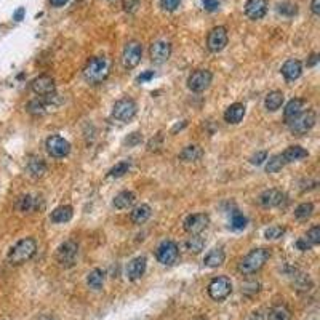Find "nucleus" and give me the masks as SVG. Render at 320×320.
I'll return each mask as SVG.
<instances>
[{
	"mask_svg": "<svg viewBox=\"0 0 320 320\" xmlns=\"http://www.w3.org/2000/svg\"><path fill=\"white\" fill-rule=\"evenodd\" d=\"M111 72V61L106 56H93L83 67V79L90 85L102 83Z\"/></svg>",
	"mask_w": 320,
	"mask_h": 320,
	"instance_id": "1",
	"label": "nucleus"
},
{
	"mask_svg": "<svg viewBox=\"0 0 320 320\" xmlns=\"http://www.w3.org/2000/svg\"><path fill=\"white\" fill-rule=\"evenodd\" d=\"M269 258H271V252L267 248H255L247 256L240 259L237 269L244 275H252L258 272L259 269H263L264 264L269 261Z\"/></svg>",
	"mask_w": 320,
	"mask_h": 320,
	"instance_id": "2",
	"label": "nucleus"
},
{
	"mask_svg": "<svg viewBox=\"0 0 320 320\" xmlns=\"http://www.w3.org/2000/svg\"><path fill=\"white\" fill-rule=\"evenodd\" d=\"M36 252H37L36 239L26 237V239H21L20 242H16V244L10 248L7 259L10 264L20 266V264H24L26 261H29V259L36 255Z\"/></svg>",
	"mask_w": 320,
	"mask_h": 320,
	"instance_id": "3",
	"label": "nucleus"
},
{
	"mask_svg": "<svg viewBox=\"0 0 320 320\" xmlns=\"http://www.w3.org/2000/svg\"><path fill=\"white\" fill-rule=\"evenodd\" d=\"M315 122H317V114L312 109H307V111H302L295 119H291L288 122V128L295 136H302L306 135L309 130L314 128Z\"/></svg>",
	"mask_w": 320,
	"mask_h": 320,
	"instance_id": "4",
	"label": "nucleus"
},
{
	"mask_svg": "<svg viewBox=\"0 0 320 320\" xmlns=\"http://www.w3.org/2000/svg\"><path fill=\"white\" fill-rule=\"evenodd\" d=\"M179 248L173 240H163L155 250V258L163 266H173L178 261Z\"/></svg>",
	"mask_w": 320,
	"mask_h": 320,
	"instance_id": "5",
	"label": "nucleus"
},
{
	"mask_svg": "<svg viewBox=\"0 0 320 320\" xmlns=\"http://www.w3.org/2000/svg\"><path fill=\"white\" fill-rule=\"evenodd\" d=\"M232 293V282L226 275H220V277H215L208 283V295L215 301H223L226 299Z\"/></svg>",
	"mask_w": 320,
	"mask_h": 320,
	"instance_id": "6",
	"label": "nucleus"
},
{
	"mask_svg": "<svg viewBox=\"0 0 320 320\" xmlns=\"http://www.w3.org/2000/svg\"><path fill=\"white\" fill-rule=\"evenodd\" d=\"M138 112V104L132 98L119 99L114 108H112V117L120 120V122H130Z\"/></svg>",
	"mask_w": 320,
	"mask_h": 320,
	"instance_id": "7",
	"label": "nucleus"
},
{
	"mask_svg": "<svg viewBox=\"0 0 320 320\" xmlns=\"http://www.w3.org/2000/svg\"><path fill=\"white\" fill-rule=\"evenodd\" d=\"M143 56V45L138 40H130L124 48L122 53V64L125 69H133L140 64Z\"/></svg>",
	"mask_w": 320,
	"mask_h": 320,
	"instance_id": "8",
	"label": "nucleus"
},
{
	"mask_svg": "<svg viewBox=\"0 0 320 320\" xmlns=\"http://www.w3.org/2000/svg\"><path fill=\"white\" fill-rule=\"evenodd\" d=\"M213 80V74L208 71V69H198V71H194L187 79V88L194 91V93H202L210 86Z\"/></svg>",
	"mask_w": 320,
	"mask_h": 320,
	"instance_id": "9",
	"label": "nucleus"
},
{
	"mask_svg": "<svg viewBox=\"0 0 320 320\" xmlns=\"http://www.w3.org/2000/svg\"><path fill=\"white\" fill-rule=\"evenodd\" d=\"M228 31L224 26H218V28H213L208 32V37H206V48H208L211 53H220L228 45Z\"/></svg>",
	"mask_w": 320,
	"mask_h": 320,
	"instance_id": "10",
	"label": "nucleus"
},
{
	"mask_svg": "<svg viewBox=\"0 0 320 320\" xmlns=\"http://www.w3.org/2000/svg\"><path fill=\"white\" fill-rule=\"evenodd\" d=\"M47 152L55 159H64L71 152V143L58 135H51L45 143Z\"/></svg>",
	"mask_w": 320,
	"mask_h": 320,
	"instance_id": "11",
	"label": "nucleus"
},
{
	"mask_svg": "<svg viewBox=\"0 0 320 320\" xmlns=\"http://www.w3.org/2000/svg\"><path fill=\"white\" fill-rule=\"evenodd\" d=\"M77 253H79V245H77L74 240H67L63 245H59L56 252V259L61 266L71 267L75 263Z\"/></svg>",
	"mask_w": 320,
	"mask_h": 320,
	"instance_id": "12",
	"label": "nucleus"
},
{
	"mask_svg": "<svg viewBox=\"0 0 320 320\" xmlns=\"http://www.w3.org/2000/svg\"><path fill=\"white\" fill-rule=\"evenodd\" d=\"M210 218L208 215L205 213H194L191 216H187L184 221V231L191 236H200L202 232L208 228Z\"/></svg>",
	"mask_w": 320,
	"mask_h": 320,
	"instance_id": "13",
	"label": "nucleus"
},
{
	"mask_svg": "<svg viewBox=\"0 0 320 320\" xmlns=\"http://www.w3.org/2000/svg\"><path fill=\"white\" fill-rule=\"evenodd\" d=\"M31 86H32V91L39 94V96H50V94H53L56 90L55 79L48 74H42L36 77V79L32 80Z\"/></svg>",
	"mask_w": 320,
	"mask_h": 320,
	"instance_id": "14",
	"label": "nucleus"
},
{
	"mask_svg": "<svg viewBox=\"0 0 320 320\" xmlns=\"http://www.w3.org/2000/svg\"><path fill=\"white\" fill-rule=\"evenodd\" d=\"M149 56L152 59V63L155 64H163L167 63L171 56V45L167 40H157L154 42L149 48Z\"/></svg>",
	"mask_w": 320,
	"mask_h": 320,
	"instance_id": "15",
	"label": "nucleus"
},
{
	"mask_svg": "<svg viewBox=\"0 0 320 320\" xmlns=\"http://www.w3.org/2000/svg\"><path fill=\"white\" fill-rule=\"evenodd\" d=\"M55 98V93L50 94V96H40L37 99L29 101L28 104V112L32 116H45L47 112H50L56 104L51 99Z\"/></svg>",
	"mask_w": 320,
	"mask_h": 320,
	"instance_id": "16",
	"label": "nucleus"
},
{
	"mask_svg": "<svg viewBox=\"0 0 320 320\" xmlns=\"http://www.w3.org/2000/svg\"><path fill=\"white\" fill-rule=\"evenodd\" d=\"M285 202V194L279 189H267V191L261 192L259 195V203L264 208H274V206H282Z\"/></svg>",
	"mask_w": 320,
	"mask_h": 320,
	"instance_id": "17",
	"label": "nucleus"
},
{
	"mask_svg": "<svg viewBox=\"0 0 320 320\" xmlns=\"http://www.w3.org/2000/svg\"><path fill=\"white\" fill-rule=\"evenodd\" d=\"M146 267H148V259H146L144 256H138V258L132 259L127 266V277L130 280L141 279L146 272Z\"/></svg>",
	"mask_w": 320,
	"mask_h": 320,
	"instance_id": "18",
	"label": "nucleus"
},
{
	"mask_svg": "<svg viewBox=\"0 0 320 320\" xmlns=\"http://www.w3.org/2000/svg\"><path fill=\"white\" fill-rule=\"evenodd\" d=\"M267 13V2L266 0H247L245 4V15L250 20H261Z\"/></svg>",
	"mask_w": 320,
	"mask_h": 320,
	"instance_id": "19",
	"label": "nucleus"
},
{
	"mask_svg": "<svg viewBox=\"0 0 320 320\" xmlns=\"http://www.w3.org/2000/svg\"><path fill=\"white\" fill-rule=\"evenodd\" d=\"M282 75L285 77V80L288 82H295L298 80L301 74H302V64L299 59H288V61H285L283 66H282Z\"/></svg>",
	"mask_w": 320,
	"mask_h": 320,
	"instance_id": "20",
	"label": "nucleus"
},
{
	"mask_svg": "<svg viewBox=\"0 0 320 320\" xmlns=\"http://www.w3.org/2000/svg\"><path fill=\"white\" fill-rule=\"evenodd\" d=\"M304 106H306V101L302 98H293L287 102V106H285L283 109V119L285 122H290L291 119H295L296 116H299L302 111H304Z\"/></svg>",
	"mask_w": 320,
	"mask_h": 320,
	"instance_id": "21",
	"label": "nucleus"
},
{
	"mask_svg": "<svg viewBox=\"0 0 320 320\" xmlns=\"http://www.w3.org/2000/svg\"><path fill=\"white\" fill-rule=\"evenodd\" d=\"M244 116H245V106L242 104V102H234V104H231L226 109V112H224V120H226L228 124L237 125L242 122Z\"/></svg>",
	"mask_w": 320,
	"mask_h": 320,
	"instance_id": "22",
	"label": "nucleus"
},
{
	"mask_svg": "<svg viewBox=\"0 0 320 320\" xmlns=\"http://www.w3.org/2000/svg\"><path fill=\"white\" fill-rule=\"evenodd\" d=\"M74 216V208L71 205H59L51 211L50 220L56 223V224H63V223H69Z\"/></svg>",
	"mask_w": 320,
	"mask_h": 320,
	"instance_id": "23",
	"label": "nucleus"
},
{
	"mask_svg": "<svg viewBox=\"0 0 320 320\" xmlns=\"http://www.w3.org/2000/svg\"><path fill=\"white\" fill-rule=\"evenodd\" d=\"M114 206L117 210H128L136 203V194L132 191H122L119 192L114 198Z\"/></svg>",
	"mask_w": 320,
	"mask_h": 320,
	"instance_id": "24",
	"label": "nucleus"
},
{
	"mask_svg": "<svg viewBox=\"0 0 320 320\" xmlns=\"http://www.w3.org/2000/svg\"><path fill=\"white\" fill-rule=\"evenodd\" d=\"M151 215H152L151 206L146 203H141L133 208L132 215H130V220H132V223L136 224V226H141V224H144L151 218Z\"/></svg>",
	"mask_w": 320,
	"mask_h": 320,
	"instance_id": "25",
	"label": "nucleus"
},
{
	"mask_svg": "<svg viewBox=\"0 0 320 320\" xmlns=\"http://www.w3.org/2000/svg\"><path fill=\"white\" fill-rule=\"evenodd\" d=\"M224 261H226V253H224L223 248H213L208 252V255L203 258V264L206 267H211V269L223 266Z\"/></svg>",
	"mask_w": 320,
	"mask_h": 320,
	"instance_id": "26",
	"label": "nucleus"
},
{
	"mask_svg": "<svg viewBox=\"0 0 320 320\" xmlns=\"http://www.w3.org/2000/svg\"><path fill=\"white\" fill-rule=\"evenodd\" d=\"M282 155H283L285 162L291 163V162H298V160L306 159L309 155V152L304 148H301V146H290V148H287L282 152Z\"/></svg>",
	"mask_w": 320,
	"mask_h": 320,
	"instance_id": "27",
	"label": "nucleus"
},
{
	"mask_svg": "<svg viewBox=\"0 0 320 320\" xmlns=\"http://www.w3.org/2000/svg\"><path fill=\"white\" fill-rule=\"evenodd\" d=\"M203 155V151L200 146L197 144H191V146H186V148L179 152V160L183 162H197L200 160Z\"/></svg>",
	"mask_w": 320,
	"mask_h": 320,
	"instance_id": "28",
	"label": "nucleus"
},
{
	"mask_svg": "<svg viewBox=\"0 0 320 320\" xmlns=\"http://www.w3.org/2000/svg\"><path fill=\"white\" fill-rule=\"evenodd\" d=\"M283 101H285L283 93L279 91V90H274V91H271V93H267V96H266V99H264V106H266L267 111L275 112L277 109L282 108Z\"/></svg>",
	"mask_w": 320,
	"mask_h": 320,
	"instance_id": "29",
	"label": "nucleus"
},
{
	"mask_svg": "<svg viewBox=\"0 0 320 320\" xmlns=\"http://www.w3.org/2000/svg\"><path fill=\"white\" fill-rule=\"evenodd\" d=\"M28 171L32 178H42L47 173V165L40 157H32L28 162Z\"/></svg>",
	"mask_w": 320,
	"mask_h": 320,
	"instance_id": "30",
	"label": "nucleus"
},
{
	"mask_svg": "<svg viewBox=\"0 0 320 320\" xmlns=\"http://www.w3.org/2000/svg\"><path fill=\"white\" fill-rule=\"evenodd\" d=\"M102 283H104V272L101 269H93L86 275V285H88L91 290H101Z\"/></svg>",
	"mask_w": 320,
	"mask_h": 320,
	"instance_id": "31",
	"label": "nucleus"
},
{
	"mask_svg": "<svg viewBox=\"0 0 320 320\" xmlns=\"http://www.w3.org/2000/svg\"><path fill=\"white\" fill-rule=\"evenodd\" d=\"M184 247H186V250H187L189 253L198 255L203 250V247H205V239L200 237V236H191V237L186 240Z\"/></svg>",
	"mask_w": 320,
	"mask_h": 320,
	"instance_id": "32",
	"label": "nucleus"
},
{
	"mask_svg": "<svg viewBox=\"0 0 320 320\" xmlns=\"http://www.w3.org/2000/svg\"><path fill=\"white\" fill-rule=\"evenodd\" d=\"M285 165H287V162L283 160V155L282 154H275L272 157L267 160L266 163V171L267 173H277L280 171Z\"/></svg>",
	"mask_w": 320,
	"mask_h": 320,
	"instance_id": "33",
	"label": "nucleus"
},
{
	"mask_svg": "<svg viewBox=\"0 0 320 320\" xmlns=\"http://www.w3.org/2000/svg\"><path fill=\"white\" fill-rule=\"evenodd\" d=\"M312 213H314V205L310 203V202H304V203L298 205L296 208H295V218L304 221V220L310 218V216H312Z\"/></svg>",
	"mask_w": 320,
	"mask_h": 320,
	"instance_id": "34",
	"label": "nucleus"
},
{
	"mask_svg": "<svg viewBox=\"0 0 320 320\" xmlns=\"http://www.w3.org/2000/svg\"><path fill=\"white\" fill-rule=\"evenodd\" d=\"M18 208L23 213H31L37 208V198L32 197V195H24L20 198V203H18Z\"/></svg>",
	"mask_w": 320,
	"mask_h": 320,
	"instance_id": "35",
	"label": "nucleus"
},
{
	"mask_svg": "<svg viewBox=\"0 0 320 320\" xmlns=\"http://www.w3.org/2000/svg\"><path fill=\"white\" fill-rule=\"evenodd\" d=\"M130 167H132V163H130L128 160L119 162V163H116V165L109 170L108 176H109V178H120V176H124L125 173H128Z\"/></svg>",
	"mask_w": 320,
	"mask_h": 320,
	"instance_id": "36",
	"label": "nucleus"
},
{
	"mask_svg": "<svg viewBox=\"0 0 320 320\" xmlns=\"http://www.w3.org/2000/svg\"><path fill=\"white\" fill-rule=\"evenodd\" d=\"M291 314L287 306H275L269 312V320H290Z\"/></svg>",
	"mask_w": 320,
	"mask_h": 320,
	"instance_id": "37",
	"label": "nucleus"
},
{
	"mask_svg": "<svg viewBox=\"0 0 320 320\" xmlns=\"http://www.w3.org/2000/svg\"><path fill=\"white\" fill-rule=\"evenodd\" d=\"M283 234H285V228H282V226H271L269 229H266L264 237L267 240H275V239H280Z\"/></svg>",
	"mask_w": 320,
	"mask_h": 320,
	"instance_id": "38",
	"label": "nucleus"
},
{
	"mask_svg": "<svg viewBox=\"0 0 320 320\" xmlns=\"http://www.w3.org/2000/svg\"><path fill=\"white\" fill-rule=\"evenodd\" d=\"M231 226H232V229H236V231L244 229V228L247 226V218H245L244 215H240L239 211H236L234 215H232Z\"/></svg>",
	"mask_w": 320,
	"mask_h": 320,
	"instance_id": "39",
	"label": "nucleus"
},
{
	"mask_svg": "<svg viewBox=\"0 0 320 320\" xmlns=\"http://www.w3.org/2000/svg\"><path fill=\"white\" fill-rule=\"evenodd\" d=\"M277 12L283 16H295L296 12H298V8L295 4H290V2H283L277 7Z\"/></svg>",
	"mask_w": 320,
	"mask_h": 320,
	"instance_id": "40",
	"label": "nucleus"
},
{
	"mask_svg": "<svg viewBox=\"0 0 320 320\" xmlns=\"http://www.w3.org/2000/svg\"><path fill=\"white\" fill-rule=\"evenodd\" d=\"M306 239H307V242L312 247H315V245H318L320 244V228L318 226H314L312 229H310L307 234H306Z\"/></svg>",
	"mask_w": 320,
	"mask_h": 320,
	"instance_id": "41",
	"label": "nucleus"
},
{
	"mask_svg": "<svg viewBox=\"0 0 320 320\" xmlns=\"http://www.w3.org/2000/svg\"><path fill=\"white\" fill-rule=\"evenodd\" d=\"M179 2L181 0H160V7L165 12H175L179 7Z\"/></svg>",
	"mask_w": 320,
	"mask_h": 320,
	"instance_id": "42",
	"label": "nucleus"
},
{
	"mask_svg": "<svg viewBox=\"0 0 320 320\" xmlns=\"http://www.w3.org/2000/svg\"><path fill=\"white\" fill-rule=\"evenodd\" d=\"M140 5H141V0H124V10L128 13H135Z\"/></svg>",
	"mask_w": 320,
	"mask_h": 320,
	"instance_id": "43",
	"label": "nucleus"
},
{
	"mask_svg": "<svg viewBox=\"0 0 320 320\" xmlns=\"http://www.w3.org/2000/svg\"><path fill=\"white\" fill-rule=\"evenodd\" d=\"M264 160H267V152L266 151H261V152H258V154H255L252 159H250V162L253 163V165H261V163L264 162Z\"/></svg>",
	"mask_w": 320,
	"mask_h": 320,
	"instance_id": "44",
	"label": "nucleus"
},
{
	"mask_svg": "<svg viewBox=\"0 0 320 320\" xmlns=\"http://www.w3.org/2000/svg\"><path fill=\"white\" fill-rule=\"evenodd\" d=\"M202 4L206 12H215V10H218L220 0H202Z\"/></svg>",
	"mask_w": 320,
	"mask_h": 320,
	"instance_id": "45",
	"label": "nucleus"
},
{
	"mask_svg": "<svg viewBox=\"0 0 320 320\" xmlns=\"http://www.w3.org/2000/svg\"><path fill=\"white\" fill-rule=\"evenodd\" d=\"M296 247L301 250V252H307V250H310V248H312V245H310L309 244V242H307V239L306 237H302V239H299L298 242H296Z\"/></svg>",
	"mask_w": 320,
	"mask_h": 320,
	"instance_id": "46",
	"label": "nucleus"
},
{
	"mask_svg": "<svg viewBox=\"0 0 320 320\" xmlns=\"http://www.w3.org/2000/svg\"><path fill=\"white\" fill-rule=\"evenodd\" d=\"M152 77H154V71H148V72H144V74H141L140 77H138V82H140V83H144V82H148V80H151L152 79Z\"/></svg>",
	"mask_w": 320,
	"mask_h": 320,
	"instance_id": "47",
	"label": "nucleus"
},
{
	"mask_svg": "<svg viewBox=\"0 0 320 320\" xmlns=\"http://www.w3.org/2000/svg\"><path fill=\"white\" fill-rule=\"evenodd\" d=\"M310 12H312L315 16L320 15V0H312V4H310Z\"/></svg>",
	"mask_w": 320,
	"mask_h": 320,
	"instance_id": "48",
	"label": "nucleus"
},
{
	"mask_svg": "<svg viewBox=\"0 0 320 320\" xmlns=\"http://www.w3.org/2000/svg\"><path fill=\"white\" fill-rule=\"evenodd\" d=\"M318 63V55L317 53H312L309 56V59H307V66L309 67H312V66H315Z\"/></svg>",
	"mask_w": 320,
	"mask_h": 320,
	"instance_id": "49",
	"label": "nucleus"
},
{
	"mask_svg": "<svg viewBox=\"0 0 320 320\" xmlns=\"http://www.w3.org/2000/svg\"><path fill=\"white\" fill-rule=\"evenodd\" d=\"M69 2V0H50V4L53 7H63Z\"/></svg>",
	"mask_w": 320,
	"mask_h": 320,
	"instance_id": "50",
	"label": "nucleus"
},
{
	"mask_svg": "<svg viewBox=\"0 0 320 320\" xmlns=\"http://www.w3.org/2000/svg\"><path fill=\"white\" fill-rule=\"evenodd\" d=\"M23 13H24V8H20V10L16 12V15H15V20H16V21H20V20H21V16H23Z\"/></svg>",
	"mask_w": 320,
	"mask_h": 320,
	"instance_id": "51",
	"label": "nucleus"
}]
</instances>
